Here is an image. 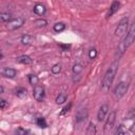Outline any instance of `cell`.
<instances>
[{
    "mask_svg": "<svg viewBox=\"0 0 135 135\" xmlns=\"http://www.w3.org/2000/svg\"><path fill=\"white\" fill-rule=\"evenodd\" d=\"M27 133L28 132L25 129H23V128H17L15 130V134L16 135H27Z\"/></svg>",
    "mask_w": 135,
    "mask_h": 135,
    "instance_id": "25",
    "label": "cell"
},
{
    "mask_svg": "<svg viewBox=\"0 0 135 135\" xmlns=\"http://www.w3.org/2000/svg\"><path fill=\"white\" fill-rule=\"evenodd\" d=\"M33 11H34L35 14H37V15H39V16H43V15L45 14V12H46V8H45V6L42 5L41 3H37V4L34 6Z\"/></svg>",
    "mask_w": 135,
    "mask_h": 135,
    "instance_id": "12",
    "label": "cell"
},
{
    "mask_svg": "<svg viewBox=\"0 0 135 135\" xmlns=\"http://www.w3.org/2000/svg\"><path fill=\"white\" fill-rule=\"evenodd\" d=\"M128 26H129V18L128 17H123L119 23L117 24V27L115 30V35L118 37H121L122 35H124L128 31Z\"/></svg>",
    "mask_w": 135,
    "mask_h": 135,
    "instance_id": "3",
    "label": "cell"
},
{
    "mask_svg": "<svg viewBox=\"0 0 135 135\" xmlns=\"http://www.w3.org/2000/svg\"><path fill=\"white\" fill-rule=\"evenodd\" d=\"M60 71H61V65L60 64H54L53 65V68H52V73L53 74H59L60 73Z\"/></svg>",
    "mask_w": 135,
    "mask_h": 135,
    "instance_id": "26",
    "label": "cell"
},
{
    "mask_svg": "<svg viewBox=\"0 0 135 135\" xmlns=\"http://www.w3.org/2000/svg\"><path fill=\"white\" fill-rule=\"evenodd\" d=\"M7 107V101L5 99H0V109H5Z\"/></svg>",
    "mask_w": 135,
    "mask_h": 135,
    "instance_id": "28",
    "label": "cell"
},
{
    "mask_svg": "<svg viewBox=\"0 0 135 135\" xmlns=\"http://www.w3.org/2000/svg\"><path fill=\"white\" fill-rule=\"evenodd\" d=\"M86 117H88V110H86V109L78 110V112H77L76 115H75V118H76V121H77V122H80V121L85 120Z\"/></svg>",
    "mask_w": 135,
    "mask_h": 135,
    "instance_id": "9",
    "label": "cell"
},
{
    "mask_svg": "<svg viewBox=\"0 0 135 135\" xmlns=\"http://www.w3.org/2000/svg\"><path fill=\"white\" fill-rule=\"evenodd\" d=\"M119 6H120V3H119L118 1H114V2L111 4V6H110V8H109V11H108V13H107V18H110L111 16H113V15L119 9Z\"/></svg>",
    "mask_w": 135,
    "mask_h": 135,
    "instance_id": "10",
    "label": "cell"
},
{
    "mask_svg": "<svg viewBox=\"0 0 135 135\" xmlns=\"http://www.w3.org/2000/svg\"><path fill=\"white\" fill-rule=\"evenodd\" d=\"M60 47L62 49L63 52H66V51L71 47V45H70V44H60Z\"/></svg>",
    "mask_w": 135,
    "mask_h": 135,
    "instance_id": "29",
    "label": "cell"
},
{
    "mask_svg": "<svg viewBox=\"0 0 135 135\" xmlns=\"http://www.w3.org/2000/svg\"><path fill=\"white\" fill-rule=\"evenodd\" d=\"M66 99H68V97H66L65 94H59V95L57 96V98H56V103L62 104V103H64V102L66 101Z\"/></svg>",
    "mask_w": 135,
    "mask_h": 135,
    "instance_id": "21",
    "label": "cell"
},
{
    "mask_svg": "<svg viewBox=\"0 0 135 135\" xmlns=\"http://www.w3.org/2000/svg\"><path fill=\"white\" fill-rule=\"evenodd\" d=\"M88 135H95L96 134V128H95V124L94 123H90L89 124V129H88V132H86Z\"/></svg>",
    "mask_w": 135,
    "mask_h": 135,
    "instance_id": "23",
    "label": "cell"
},
{
    "mask_svg": "<svg viewBox=\"0 0 135 135\" xmlns=\"http://www.w3.org/2000/svg\"><path fill=\"white\" fill-rule=\"evenodd\" d=\"M134 38H135V24L132 23L130 25L129 32L127 33V36L123 38V40L120 42V44L117 47V56H118V59L123 55V53L127 51V49L133 43Z\"/></svg>",
    "mask_w": 135,
    "mask_h": 135,
    "instance_id": "1",
    "label": "cell"
},
{
    "mask_svg": "<svg viewBox=\"0 0 135 135\" xmlns=\"http://www.w3.org/2000/svg\"><path fill=\"white\" fill-rule=\"evenodd\" d=\"M71 107H72V104L71 103H69V105H66L63 110H62V112H61V115H63V114H65L66 112H69L70 111V109H71Z\"/></svg>",
    "mask_w": 135,
    "mask_h": 135,
    "instance_id": "30",
    "label": "cell"
},
{
    "mask_svg": "<svg viewBox=\"0 0 135 135\" xmlns=\"http://www.w3.org/2000/svg\"><path fill=\"white\" fill-rule=\"evenodd\" d=\"M72 71H73V73H74L75 75H78V74H80V73L83 71V68H82V65H81L80 63H76V64L73 65Z\"/></svg>",
    "mask_w": 135,
    "mask_h": 135,
    "instance_id": "18",
    "label": "cell"
},
{
    "mask_svg": "<svg viewBox=\"0 0 135 135\" xmlns=\"http://www.w3.org/2000/svg\"><path fill=\"white\" fill-rule=\"evenodd\" d=\"M33 96L37 101H42L45 97V90L43 85H40V84L35 85L33 90Z\"/></svg>",
    "mask_w": 135,
    "mask_h": 135,
    "instance_id": "7",
    "label": "cell"
},
{
    "mask_svg": "<svg viewBox=\"0 0 135 135\" xmlns=\"http://www.w3.org/2000/svg\"><path fill=\"white\" fill-rule=\"evenodd\" d=\"M33 40H34V38H33V36H31V35H23V36L21 37V43L24 44V45L31 44V43L33 42Z\"/></svg>",
    "mask_w": 135,
    "mask_h": 135,
    "instance_id": "14",
    "label": "cell"
},
{
    "mask_svg": "<svg viewBox=\"0 0 135 135\" xmlns=\"http://www.w3.org/2000/svg\"><path fill=\"white\" fill-rule=\"evenodd\" d=\"M27 78H28V82H30V84H32V85H37L38 84V82H39V78L36 76V75H33V74H30L28 76H27Z\"/></svg>",
    "mask_w": 135,
    "mask_h": 135,
    "instance_id": "15",
    "label": "cell"
},
{
    "mask_svg": "<svg viewBox=\"0 0 135 135\" xmlns=\"http://www.w3.org/2000/svg\"><path fill=\"white\" fill-rule=\"evenodd\" d=\"M117 68H118V60L114 61L111 64V66L108 69V71L105 72L103 79H102V83H101V90L102 91L107 92L110 89V86L112 85L114 78H115V75H116V72H117Z\"/></svg>",
    "mask_w": 135,
    "mask_h": 135,
    "instance_id": "2",
    "label": "cell"
},
{
    "mask_svg": "<svg viewBox=\"0 0 135 135\" xmlns=\"http://www.w3.org/2000/svg\"><path fill=\"white\" fill-rule=\"evenodd\" d=\"M2 57H3V54H2V51L0 50V60L2 59Z\"/></svg>",
    "mask_w": 135,
    "mask_h": 135,
    "instance_id": "31",
    "label": "cell"
},
{
    "mask_svg": "<svg viewBox=\"0 0 135 135\" xmlns=\"http://www.w3.org/2000/svg\"><path fill=\"white\" fill-rule=\"evenodd\" d=\"M116 121V112L115 111H112L109 115V117L107 118V121H105V124H104V133L108 135L111 133L113 127H114V123Z\"/></svg>",
    "mask_w": 135,
    "mask_h": 135,
    "instance_id": "5",
    "label": "cell"
},
{
    "mask_svg": "<svg viewBox=\"0 0 135 135\" xmlns=\"http://www.w3.org/2000/svg\"><path fill=\"white\" fill-rule=\"evenodd\" d=\"M36 123H37V126H38L39 128H41V129H45V128L47 127V123H46V121H45V119H44L43 117L37 118Z\"/></svg>",
    "mask_w": 135,
    "mask_h": 135,
    "instance_id": "20",
    "label": "cell"
},
{
    "mask_svg": "<svg viewBox=\"0 0 135 135\" xmlns=\"http://www.w3.org/2000/svg\"><path fill=\"white\" fill-rule=\"evenodd\" d=\"M2 91H3V88H2V86H0V92H2Z\"/></svg>",
    "mask_w": 135,
    "mask_h": 135,
    "instance_id": "32",
    "label": "cell"
},
{
    "mask_svg": "<svg viewBox=\"0 0 135 135\" xmlns=\"http://www.w3.org/2000/svg\"><path fill=\"white\" fill-rule=\"evenodd\" d=\"M35 25H37L38 27H43V26H45L46 24H47V21L45 20V19H42V18H40V19H37V20H35Z\"/></svg>",
    "mask_w": 135,
    "mask_h": 135,
    "instance_id": "22",
    "label": "cell"
},
{
    "mask_svg": "<svg viewBox=\"0 0 135 135\" xmlns=\"http://www.w3.org/2000/svg\"><path fill=\"white\" fill-rule=\"evenodd\" d=\"M53 28H54L55 32L59 33V32H62V31L65 30V24L62 23V22H58V23H55V24H54Z\"/></svg>",
    "mask_w": 135,
    "mask_h": 135,
    "instance_id": "17",
    "label": "cell"
},
{
    "mask_svg": "<svg viewBox=\"0 0 135 135\" xmlns=\"http://www.w3.org/2000/svg\"><path fill=\"white\" fill-rule=\"evenodd\" d=\"M108 112H109V105L108 104H102L99 108V111L97 113V119H98V121H100V122L103 121L104 118H105V116H107V114H108Z\"/></svg>",
    "mask_w": 135,
    "mask_h": 135,
    "instance_id": "8",
    "label": "cell"
},
{
    "mask_svg": "<svg viewBox=\"0 0 135 135\" xmlns=\"http://www.w3.org/2000/svg\"><path fill=\"white\" fill-rule=\"evenodd\" d=\"M15 94H16L17 97L23 98V97L26 96V90H25L24 88H18V89L15 90Z\"/></svg>",
    "mask_w": 135,
    "mask_h": 135,
    "instance_id": "16",
    "label": "cell"
},
{
    "mask_svg": "<svg viewBox=\"0 0 135 135\" xmlns=\"http://www.w3.org/2000/svg\"><path fill=\"white\" fill-rule=\"evenodd\" d=\"M25 22V19L23 17H17V18H14L12 19L9 22H7V30L9 31H14V30H17L19 27H21Z\"/></svg>",
    "mask_w": 135,
    "mask_h": 135,
    "instance_id": "6",
    "label": "cell"
},
{
    "mask_svg": "<svg viewBox=\"0 0 135 135\" xmlns=\"http://www.w3.org/2000/svg\"><path fill=\"white\" fill-rule=\"evenodd\" d=\"M116 135H127V131H126V128L123 124H120L117 129V132H116Z\"/></svg>",
    "mask_w": 135,
    "mask_h": 135,
    "instance_id": "24",
    "label": "cell"
},
{
    "mask_svg": "<svg viewBox=\"0 0 135 135\" xmlns=\"http://www.w3.org/2000/svg\"><path fill=\"white\" fill-rule=\"evenodd\" d=\"M96 56H97V51L95 50V49H91L90 51H89V57H90V59H95L96 58Z\"/></svg>",
    "mask_w": 135,
    "mask_h": 135,
    "instance_id": "27",
    "label": "cell"
},
{
    "mask_svg": "<svg viewBox=\"0 0 135 135\" xmlns=\"http://www.w3.org/2000/svg\"><path fill=\"white\" fill-rule=\"evenodd\" d=\"M12 20L11 14L8 13H0V21L1 22H9Z\"/></svg>",
    "mask_w": 135,
    "mask_h": 135,
    "instance_id": "19",
    "label": "cell"
},
{
    "mask_svg": "<svg viewBox=\"0 0 135 135\" xmlns=\"http://www.w3.org/2000/svg\"><path fill=\"white\" fill-rule=\"evenodd\" d=\"M16 74H17V71L12 68H4L2 71V75L7 78H14L16 76Z\"/></svg>",
    "mask_w": 135,
    "mask_h": 135,
    "instance_id": "11",
    "label": "cell"
},
{
    "mask_svg": "<svg viewBox=\"0 0 135 135\" xmlns=\"http://www.w3.org/2000/svg\"><path fill=\"white\" fill-rule=\"evenodd\" d=\"M128 88H129V85H128L127 82H124V81L119 82L114 89V97H115V99H120L121 97H123L126 95L127 91H128Z\"/></svg>",
    "mask_w": 135,
    "mask_h": 135,
    "instance_id": "4",
    "label": "cell"
},
{
    "mask_svg": "<svg viewBox=\"0 0 135 135\" xmlns=\"http://www.w3.org/2000/svg\"><path fill=\"white\" fill-rule=\"evenodd\" d=\"M16 61L19 62V63H22V64H30V63H32L33 60H32V58H31L30 56H27V55H21V56L17 57Z\"/></svg>",
    "mask_w": 135,
    "mask_h": 135,
    "instance_id": "13",
    "label": "cell"
}]
</instances>
